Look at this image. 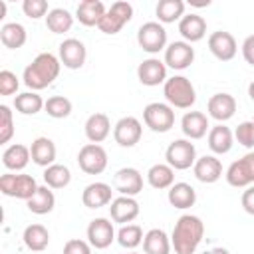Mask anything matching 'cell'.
I'll list each match as a JSON object with an SVG mask.
<instances>
[{
  "label": "cell",
  "mask_w": 254,
  "mask_h": 254,
  "mask_svg": "<svg viewBox=\"0 0 254 254\" xmlns=\"http://www.w3.org/2000/svg\"><path fill=\"white\" fill-rule=\"evenodd\" d=\"M14 107L22 115H36L38 111H42L46 107V101L36 91H24L14 97Z\"/></svg>",
  "instance_id": "36"
},
{
  "label": "cell",
  "mask_w": 254,
  "mask_h": 254,
  "mask_svg": "<svg viewBox=\"0 0 254 254\" xmlns=\"http://www.w3.org/2000/svg\"><path fill=\"white\" fill-rule=\"evenodd\" d=\"M111 187L107 183H91L81 192V202L87 208H101L111 202Z\"/></svg>",
  "instance_id": "22"
},
{
  "label": "cell",
  "mask_w": 254,
  "mask_h": 254,
  "mask_svg": "<svg viewBox=\"0 0 254 254\" xmlns=\"http://www.w3.org/2000/svg\"><path fill=\"white\" fill-rule=\"evenodd\" d=\"M141 135H143V127H141V121L133 115H127V117H121L115 127H113V139L119 147H135L139 141H141Z\"/></svg>",
  "instance_id": "11"
},
{
  "label": "cell",
  "mask_w": 254,
  "mask_h": 254,
  "mask_svg": "<svg viewBox=\"0 0 254 254\" xmlns=\"http://www.w3.org/2000/svg\"><path fill=\"white\" fill-rule=\"evenodd\" d=\"M171 240L165 230L151 228L143 238V250L145 254H169L171 252Z\"/></svg>",
  "instance_id": "32"
},
{
  "label": "cell",
  "mask_w": 254,
  "mask_h": 254,
  "mask_svg": "<svg viewBox=\"0 0 254 254\" xmlns=\"http://www.w3.org/2000/svg\"><path fill=\"white\" fill-rule=\"evenodd\" d=\"M252 121H254V119H252Z\"/></svg>",
  "instance_id": "51"
},
{
  "label": "cell",
  "mask_w": 254,
  "mask_h": 254,
  "mask_svg": "<svg viewBox=\"0 0 254 254\" xmlns=\"http://www.w3.org/2000/svg\"><path fill=\"white\" fill-rule=\"evenodd\" d=\"M192 171H194V177L200 183L212 185V183H216L222 177V163L216 157H212V155H204V157L196 159Z\"/></svg>",
  "instance_id": "20"
},
{
  "label": "cell",
  "mask_w": 254,
  "mask_h": 254,
  "mask_svg": "<svg viewBox=\"0 0 254 254\" xmlns=\"http://www.w3.org/2000/svg\"><path fill=\"white\" fill-rule=\"evenodd\" d=\"M77 165L87 175H101L107 169V151L97 143H87L77 153Z\"/></svg>",
  "instance_id": "9"
},
{
  "label": "cell",
  "mask_w": 254,
  "mask_h": 254,
  "mask_svg": "<svg viewBox=\"0 0 254 254\" xmlns=\"http://www.w3.org/2000/svg\"><path fill=\"white\" fill-rule=\"evenodd\" d=\"M143 121L155 133H167L175 125V111L169 103L155 101L143 109Z\"/></svg>",
  "instance_id": "6"
},
{
  "label": "cell",
  "mask_w": 254,
  "mask_h": 254,
  "mask_svg": "<svg viewBox=\"0 0 254 254\" xmlns=\"http://www.w3.org/2000/svg\"><path fill=\"white\" fill-rule=\"evenodd\" d=\"M18 77L16 73H12L10 69H2L0 71V95H14L18 91Z\"/></svg>",
  "instance_id": "44"
},
{
  "label": "cell",
  "mask_w": 254,
  "mask_h": 254,
  "mask_svg": "<svg viewBox=\"0 0 254 254\" xmlns=\"http://www.w3.org/2000/svg\"><path fill=\"white\" fill-rule=\"evenodd\" d=\"M28 40V34H26V28L18 22H8L0 28V42L4 44V48L8 50H18L26 44Z\"/></svg>",
  "instance_id": "31"
},
{
  "label": "cell",
  "mask_w": 254,
  "mask_h": 254,
  "mask_svg": "<svg viewBox=\"0 0 254 254\" xmlns=\"http://www.w3.org/2000/svg\"><path fill=\"white\" fill-rule=\"evenodd\" d=\"M147 183L153 189H171L175 185V169L169 167L167 163H157L147 171Z\"/></svg>",
  "instance_id": "30"
},
{
  "label": "cell",
  "mask_w": 254,
  "mask_h": 254,
  "mask_svg": "<svg viewBox=\"0 0 254 254\" xmlns=\"http://www.w3.org/2000/svg\"><path fill=\"white\" fill-rule=\"evenodd\" d=\"M171 206L175 208H190L194 202H196V190L189 185V183H175L171 189H169V194H167Z\"/></svg>",
  "instance_id": "29"
},
{
  "label": "cell",
  "mask_w": 254,
  "mask_h": 254,
  "mask_svg": "<svg viewBox=\"0 0 254 254\" xmlns=\"http://www.w3.org/2000/svg\"><path fill=\"white\" fill-rule=\"evenodd\" d=\"M206 109H208V115L212 119H216L218 123H224L230 117H234V113H236V99L230 93H214L208 99Z\"/></svg>",
  "instance_id": "19"
},
{
  "label": "cell",
  "mask_w": 254,
  "mask_h": 254,
  "mask_svg": "<svg viewBox=\"0 0 254 254\" xmlns=\"http://www.w3.org/2000/svg\"><path fill=\"white\" fill-rule=\"evenodd\" d=\"M155 14L159 18V24H173V22H181V18L185 16V2L183 0H159Z\"/></svg>",
  "instance_id": "34"
},
{
  "label": "cell",
  "mask_w": 254,
  "mask_h": 254,
  "mask_svg": "<svg viewBox=\"0 0 254 254\" xmlns=\"http://www.w3.org/2000/svg\"><path fill=\"white\" fill-rule=\"evenodd\" d=\"M64 254H91V244L79 238H71L64 244Z\"/></svg>",
  "instance_id": "45"
},
{
  "label": "cell",
  "mask_w": 254,
  "mask_h": 254,
  "mask_svg": "<svg viewBox=\"0 0 254 254\" xmlns=\"http://www.w3.org/2000/svg\"><path fill=\"white\" fill-rule=\"evenodd\" d=\"M181 129L189 139H202L208 131V117L202 111H187L181 119Z\"/></svg>",
  "instance_id": "23"
},
{
  "label": "cell",
  "mask_w": 254,
  "mask_h": 254,
  "mask_svg": "<svg viewBox=\"0 0 254 254\" xmlns=\"http://www.w3.org/2000/svg\"><path fill=\"white\" fill-rule=\"evenodd\" d=\"M111 131V121L105 113H91L85 121V137L91 141V143H101L107 139Z\"/></svg>",
  "instance_id": "25"
},
{
  "label": "cell",
  "mask_w": 254,
  "mask_h": 254,
  "mask_svg": "<svg viewBox=\"0 0 254 254\" xmlns=\"http://www.w3.org/2000/svg\"><path fill=\"white\" fill-rule=\"evenodd\" d=\"M143 238L145 236H143V230H141L139 224H123L117 232V242L123 248H129V250L137 248L143 242Z\"/></svg>",
  "instance_id": "39"
},
{
  "label": "cell",
  "mask_w": 254,
  "mask_h": 254,
  "mask_svg": "<svg viewBox=\"0 0 254 254\" xmlns=\"http://www.w3.org/2000/svg\"><path fill=\"white\" fill-rule=\"evenodd\" d=\"M115 240V230H113V222L107 218H93L87 226V242L97 248L103 250L107 246H111V242Z\"/></svg>",
  "instance_id": "15"
},
{
  "label": "cell",
  "mask_w": 254,
  "mask_h": 254,
  "mask_svg": "<svg viewBox=\"0 0 254 254\" xmlns=\"http://www.w3.org/2000/svg\"><path fill=\"white\" fill-rule=\"evenodd\" d=\"M202 254H230V252H228L226 248H220V246H218V248H210V250H204Z\"/></svg>",
  "instance_id": "48"
},
{
  "label": "cell",
  "mask_w": 254,
  "mask_h": 254,
  "mask_svg": "<svg viewBox=\"0 0 254 254\" xmlns=\"http://www.w3.org/2000/svg\"><path fill=\"white\" fill-rule=\"evenodd\" d=\"M85 58H87V50L83 42H79L77 38H67L60 44V62L67 69H79L85 64Z\"/></svg>",
  "instance_id": "16"
},
{
  "label": "cell",
  "mask_w": 254,
  "mask_h": 254,
  "mask_svg": "<svg viewBox=\"0 0 254 254\" xmlns=\"http://www.w3.org/2000/svg\"><path fill=\"white\" fill-rule=\"evenodd\" d=\"M109 214L111 220L117 224H129L139 216V202L133 196H117L111 200L109 206Z\"/></svg>",
  "instance_id": "18"
},
{
  "label": "cell",
  "mask_w": 254,
  "mask_h": 254,
  "mask_svg": "<svg viewBox=\"0 0 254 254\" xmlns=\"http://www.w3.org/2000/svg\"><path fill=\"white\" fill-rule=\"evenodd\" d=\"M137 44L147 54H159L167 46V30L159 22H145L137 30Z\"/></svg>",
  "instance_id": "8"
},
{
  "label": "cell",
  "mask_w": 254,
  "mask_h": 254,
  "mask_svg": "<svg viewBox=\"0 0 254 254\" xmlns=\"http://www.w3.org/2000/svg\"><path fill=\"white\" fill-rule=\"evenodd\" d=\"M137 77L143 85H149V87L165 83L167 81V65H165V62H161L157 58L143 60L137 67Z\"/></svg>",
  "instance_id": "17"
},
{
  "label": "cell",
  "mask_w": 254,
  "mask_h": 254,
  "mask_svg": "<svg viewBox=\"0 0 254 254\" xmlns=\"http://www.w3.org/2000/svg\"><path fill=\"white\" fill-rule=\"evenodd\" d=\"M22 10L32 20H38V18H42V16H46L50 12L46 0H24L22 2Z\"/></svg>",
  "instance_id": "43"
},
{
  "label": "cell",
  "mask_w": 254,
  "mask_h": 254,
  "mask_svg": "<svg viewBox=\"0 0 254 254\" xmlns=\"http://www.w3.org/2000/svg\"><path fill=\"white\" fill-rule=\"evenodd\" d=\"M194 60V48L189 42H171L165 48V65L171 69H187Z\"/></svg>",
  "instance_id": "12"
},
{
  "label": "cell",
  "mask_w": 254,
  "mask_h": 254,
  "mask_svg": "<svg viewBox=\"0 0 254 254\" xmlns=\"http://www.w3.org/2000/svg\"><path fill=\"white\" fill-rule=\"evenodd\" d=\"M163 93H165L167 103L177 109H190L196 101V91H194L190 79L185 75L169 77L163 85Z\"/></svg>",
  "instance_id": "3"
},
{
  "label": "cell",
  "mask_w": 254,
  "mask_h": 254,
  "mask_svg": "<svg viewBox=\"0 0 254 254\" xmlns=\"http://www.w3.org/2000/svg\"><path fill=\"white\" fill-rule=\"evenodd\" d=\"M242 56L250 65H254V34L242 42Z\"/></svg>",
  "instance_id": "47"
},
{
  "label": "cell",
  "mask_w": 254,
  "mask_h": 254,
  "mask_svg": "<svg viewBox=\"0 0 254 254\" xmlns=\"http://www.w3.org/2000/svg\"><path fill=\"white\" fill-rule=\"evenodd\" d=\"M46 113L54 119H65L71 113V101L64 95H54L46 101Z\"/></svg>",
  "instance_id": "40"
},
{
  "label": "cell",
  "mask_w": 254,
  "mask_h": 254,
  "mask_svg": "<svg viewBox=\"0 0 254 254\" xmlns=\"http://www.w3.org/2000/svg\"><path fill=\"white\" fill-rule=\"evenodd\" d=\"M26 206L34 214H48L56 206V196L50 187H38L36 194L30 200H26Z\"/></svg>",
  "instance_id": "33"
},
{
  "label": "cell",
  "mask_w": 254,
  "mask_h": 254,
  "mask_svg": "<svg viewBox=\"0 0 254 254\" xmlns=\"http://www.w3.org/2000/svg\"><path fill=\"white\" fill-rule=\"evenodd\" d=\"M131 254H139V252H131Z\"/></svg>",
  "instance_id": "50"
},
{
  "label": "cell",
  "mask_w": 254,
  "mask_h": 254,
  "mask_svg": "<svg viewBox=\"0 0 254 254\" xmlns=\"http://www.w3.org/2000/svg\"><path fill=\"white\" fill-rule=\"evenodd\" d=\"M46 26L54 34H64L73 26V16L65 8H52L46 16Z\"/></svg>",
  "instance_id": "37"
},
{
  "label": "cell",
  "mask_w": 254,
  "mask_h": 254,
  "mask_svg": "<svg viewBox=\"0 0 254 254\" xmlns=\"http://www.w3.org/2000/svg\"><path fill=\"white\" fill-rule=\"evenodd\" d=\"M60 67H62L60 58H56V56L50 54V52H42V54H38V56L32 60V64L26 65L22 79H24V83H26L32 91H40V89L52 85L54 79H58Z\"/></svg>",
  "instance_id": "1"
},
{
  "label": "cell",
  "mask_w": 254,
  "mask_h": 254,
  "mask_svg": "<svg viewBox=\"0 0 254 254\" xmlns=\"http://www.w3.org/2000/svg\"><path fill=\"white\" fill-rule=\"evenodd\" d=\"M204 236V224L194 214H183L173 228L171 244L177 254H194Z\"/></svg>",
  "instance_id": "2"
},
{
  "label": "cell",
  "mask_w": 254,
  "mask_h": 254,
  "mask_svg": "<svg viewBox=\"0 0 254 254\" xmlns=\"http://www.w3.org/2000/svg\"><path fill=\"white\" fill-rule=\"evenodd\" d=\"M30 159H32L30 149L26 145H20V143H14V145L6 147L4 153H2V165L8 171H22V169H26Z\"/></svg>",
  "instance_id": "27"
},
{
  "label": "cell",
  "mask_w": 254,
  "mask_h": 254,
  "mask_svg": "<svg viewBox=\"0 0 254 254\" xmlns=\"http://www.w3.org/2000/svg\"><path fill=\"white\" fill-rule=\"evenodd\" d=\"M248 95H250V99L254 101V81H252V83L248 85Z\"/></svg>",
  "instance_id": "49"
},
{
  "label": "cell",
  "mask_w": 254,
  "mask_h": 254,
  "mask_svg": "<svg viewBox=\"0 0 254 254\" xmlns=\"http://www.w3.org/2000/svg\"><path fill=\"white\" fill-rule=\"evenodd\" d=\"M224 177H226V183L236 189L254 185V151H250L244 157H240L238 161H234L228 167Z\"/></svg>",
  "instance_id": "10"
},
{
  "label": "cell",
  "mask_w": 254,
  "mask_h": 254,
  "mask_svg": "<svg viewBox=\"0 0 254 254\" xmlns=\"http://www.w3.org/2000/svg\"><path fill=\"white\" fill-rule=\"evenodd\" d=\"M14 135V115L8 105H0V143H8Z\"/></svg>",
  "instance_id": "41"
},
{
  "label": "cell",
  "mask_w": 254,
  "mask_h": 254,
  "mask_svg": "<svg viewBox=\"0 0 254 254\" xmlns=\"http://www.w3.org/2000/svg\"><path fill=\"white\" fill-rule=\"evenodd\" d=\"M165 159H167V165L173 167L175 171H185V169L194 167V163H196V149L190 143V139H175L167 147Z\"/></svg>",
  "instance_id": "5"
},
{
  "label": "cell",
  "mask_w": 254,
  "mask_h": 254,
  "mask_svg": "<svg viewBox=\"0 0 254 254\" xmlns=\"http://www.w3.org/2000/svg\"><path fill=\"white\" fill-rule=\"evenodd\" d=\"M107 8L101 0H83L77 4L75 10V18L83 24V26H99V22L103 20Z\"/></svg>",
  "instance_id": "24"
},
{
  "label": "cell",
  "mask_w": 254,
  "mask_h": 254,
  "mask_svg": "<svg viewBox=\"0 0 254 254\" xmlns=\"http://www.w3.org/2000/svg\"><path fill=\"white\" fill-rule=\"evenodd\" d=\"M69 181H71V173L65 165L54 163V165L46 167V171H44V183L50 189H64L69 185Z\"/></svg>",
  "instance_id": "38"
},
{
  "label": "cell",
  "mask_w": 254,
  "mask_h": 254,
  "mask_svg": "<svg viewBox=\"0 0 254 254\" xmlns=\"http://www.w3.org/2000/svg\"><path fill=\"white\" fill-rule=\"evenodd\" d=\"M0 190L6 196L12 198H22V200H30L36 190H38V183L32 175H14V173H4L0 177Z\"/></svg>",
  "instance_id": "4"
},
{
  "label": "cell",
  "mask_w": 254,
  "mask_h": 254,
  "mask_svg": "<svg viewBox=\"0 0 254 254\" xmlns=\"http://www.w3.org/2000/svg\"><path fill=\"white\" fill-rule=\"evenodd\" d=\"M32 161L38 167H50L56 161V145L50 137H36L30 147Z\"/></svg>",
  "instance_id": "26"
},
{
  "label": "cell",
  "mask_w": 254,
  "mask_h": 254,
  "mask_svg": "<svg viewBox=\"0 0 254 254\" xmlns=\"http://www.w3.org/2000/svg\"><path fill=\"white\" fill-rule=\"evenodd\" d=\"M208 50L210 54L220 60V62H230L234 56H236V40L230 32H224V30H218V32H212L208 36Z\"/></svg>",
  "instance_id": "14"
},
{
  "label": "cell",
  "mask_w": 254,
  "mask_h": 254,
  "mask_svg": "<svg viewBox=\"0 0 254 254\" xmlns=\"http://www.w3.org/2000/svg\"><path fill=\"white\" fill-rule=\"evenodd\" d=\"M240 202H242V208H244L248 214H252V216H254V185H252V187H248V189L242 192Z\"/></svg>",
  "instance_id": "46"
},
{
  "label": "cell",
  "mask_w": 254,
  "mask_h": 254,
  "mask_svg": "<svg viewBox=\"0 0 254 254\" xmlns=\"http://www.w3.org/2000/svg\"><path fill=\"white\" fill-rule=\"evenodd\" d=\"M232 145H234V135L226 125L218 123L208 131V147L212 153L224 155L232 149Z\"/></svg>",
  "instance_id": "28"
},
{
  "label": "cell",
  "mask_w": 254,
  "mask_h": 254,
  "mask_svg": "<svg viewBox=\"0 0 254 254\" xmlns=\"http://www.w3.org/2000/svg\"><path fill=\"white\" fill-rule=\"evenodd\" d=\"M131 18H133V6H131L129 2H125V0H117V2H113V4L107 8V12H105V16H103V20L99 22L97 28H99L103 34L113 36V34L121 32V28H123Z\"/></svg>",
  "instance_id": "7"
},
{
  "label": "cell",
  "mask_w": 254,
  "mask_h": 254,
  "mask_svg": "<svg viewBox=\"0 0 254 254\" xmlns=\"http://www.w3.org/2000/svg\"><path fill=\"white\" fill-rule=\"evenodd\" d=\"M234 139L242 147L254 149V121H242L234 131Z\"/></svg>",
  "instance_id": "42"
},
{
  "label": "cell",
  "mask_w": 254,
  "mask_h": 254,
  "mask_svg": "<svg viewBox=\"0 0 254 254\" xmlns=\"http://www.w3.org/2000/svg\"><path fill=\"white\" fill-rule=\"evenodd\" d=\"M22 238H24L26 248H30V250H34V252H42V250H46L48 244H50V232H48V228L42 226V224H30V226H26Z\"/></svg>",
  "instance_id": "35"
},
{
  "label": "cell",
  "mask_w": 254,
  "mask_h": 254,
  "mask_svg": "<svg viewBox=\"0 0 254 254\" xmlns=\"http://www.w3.org/2000/svg\"><path fill=\"white\" fill-rule=\"evenodd\" d=\"M113 187L121 196H135L143 190V175L133 167H123L115 173Z\"/></svg>",
  "instance_id": "13"
},
{
  "label": "cell",
  "mask_w": 254,
  "mask_h": 254,
  "mask_svg": "<svg viewBox=\"0 0 254 254\" xmlns=\"http://www.w3.org/2000/svg\"><path fill=\"white\" fill-rule=\"evenodd\" d=\"M179 32L185 38V42H189V44L200 42L206 34V22L198 14H185L179 22Z\"/></svg>",
  "instance_id": "21"
}]
</instances>
